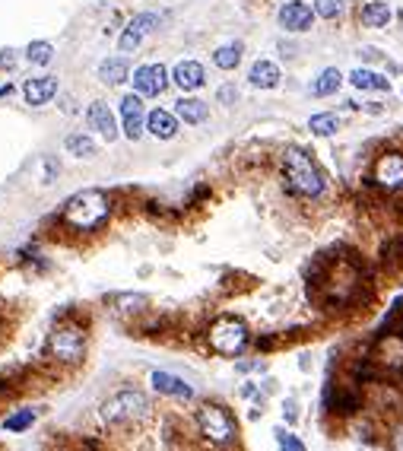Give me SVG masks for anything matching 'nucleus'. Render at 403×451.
Masks as SVG:
<instances>
[{"mask_svg": "<svg viewBox=\"0 0 403 451\" xmlns=\"http://www.w3.org/2000/svg\"><path fill=\"white\" fill-rule=\"evenodd\" d=\"M283 175L289 188L302 197H321L324 194V175L314 166V159L299 146H289L283 153Z\"/></svg>", "mask_w": 403, "mask_h": 451, "instance_id": "nucleus-1", "label": "nucleus"}, {"mask_svg": "<svg viewBox=\"0 0 403 451\" xmlns=\"http://www.w3.org/2000/svg\"><path fill=\"white\" fill-rule=\"evenodd\" d=\"M108 210H112V203L102 191H80L64 207V223L80 229V232H92L108 219Z\"/></svg>", "mask_w": 403, "mask_h": 451, "instance_id": "nucleus-2", "label": "nucleus"}, {"mask_svg": "<svg viewBox=\"0 0 403 451\" xmlns=\"http://www.w3.org/2000/svg\"><path fill=\"white\" fill-rule=\"evenodd\" d=\"M102 420L105 423H118V420H143L150 414V398L143 391H134V388H124L114 398H108L102 404Z\"/></svg>", "mask_w": 403, "mask_h": 451, "instance_id": "nucleus-3", "label": "nucleus"}, {"mask_svg": "<svg viewBox=\"0 0 403 451\" xmlns=\"http://www.w3.org/2000/svg\"><path fill=\"white\" fill-rule=\"evenodd\" d=\"M197 426H200V436L213 445H229L232 439L239 436L235 420L216 404H203L200 410H197Z\"/></svg>", "mask_w": 403, "mask_h": 451, "instance_id": "nucleus-4", "label": "nucleus"}, {"mask_svg": "<svg viewBox=\"0 0 403 451\" xmlns=\"http://www.w3.org/2000/svg\"><path fill=\"white\" fill-rule=\"evenodd\" d=\"M209 343H213V350L223 356H239L241 350H245L248 343V327L241 318H219L213 327H209Z\"/></svg>", "mask_w": 403, "mask_h": 451, "instance_id": "nucleus-5", "label": "nucleus"}, {"mask_svg": "<svg viewBox=\"0 0 403 451\" xmlns=\"http://www.w3.org/2000/svg\"><path fill=\"white\" fill-rule=\"evenodd\" d=\"M83 350H86V340H83V331L74 327V324H58L51 334V353L58 356L60 362H80Z\"/></svg>", "mask_w": 403, "mask_h": 451, "instance_id": "nucleus-6", "label": "nucleus"}, {"mask_svg": "<svg viewBox=\"0 0 403 451\" xmlns=\"http://www.w3.org/2000/svg\"><path fill=\"white\" fill-rule=\"evenodd\" d=\"M169 86V70L162 64H143L134 70V90L140 96H162Z\"/></svg>", "mask_w": 403, "mask_h": 451, "instance_id": "nucleus-7", "label": "nucleus"}, {"mask_svg": "<svg viewBox=\"0 0 403 451\" xmlns=\"http://www.w3.org/2000/svg\"><path fill=\"white\" fill-rule=\"evenodd\" d=\"M375 181L388 191H403V156L400 153H384L375 162Z\"/></svg>", "mask_w": 403, "mask_h": 451, "instance_id": "nucleus-8", "label": "nucleus"}, {"mask_svg": "<svg viewBox=\"0 0 403 451\" xmlns=\"http://www.w3.org/2000/svg\"><path fill=\"white\" fill-rule=\"evenodd\" d=\"M121 121H124V134L130 140H140L143 137V124H146V112H143V96L140 92H130V96L121 99Z\"/></svg>", "mask_w": 403, "mask_h": 451, "instance_id": "nucleus-9", "label": "nucleus"}, {"mask_svg": "<svg viewBox=\"0 0 403 451\" xmlns=\"http://www.w3.org/2000/svg\"><path fill=\"white\" fill-rule=\"evenodd\" d=\"M156 26H159V16H156V13H140V16H134V19L127 23V29L121 32L118 48H121V51H137V48H140V42H143V35H146V32H153Z\"/></svg>", "mask_w": 403, "mask_h": 451, "instance_id": "nucleus-10", "label": "nucleus"}, {"mask_svg": "<svg viewBox=\"0 0 403 451\" xmlns=\"http://www.w3.org/2000/svg\"><path fill=\"white\" fill-rule=\"evenodd\" d=\"M311 23H314V10L308 3H302V0H289V3L280 7V26L286 32H308Z\"/></svg>", "mask_w": 403, "mask_h": 451, "instance_id": "nucleus-11", "label": "nucleus"}, {"mask_svg": "<svg viewBox=\"0 0 403 451\" xmlns=\"http://www.w3.org/2000/svg\"><path fill=\"white\" fill-rule=\"evenodd\" d=\"M23 96L29 105H45L58 96V80L54 76H32V80H26Z\"/></svg>", "mask_w": 403, "mask_h": 451, "instance_id": "nucleus-12", "label": "nucleus"}, {"mask_svg": "<svg viewBox=\"0 0 403 451\" xmlns=\"http://www.w3.org/2000/svg\"><path fill=\"white\" fill-rule=\"evenodd\" d=\"M150 384L156 388L159 394H165V398H194V391H191V384H185L178 375H172V372H153L150 375Z\"/></svg>", "mask_w": 403, "mask_h": 451, "instance_id": "nucleus-13", "label": "nucleus"}, {"mask_svg": "<svg viewBox=\"0 0 403 451\" xmlns=\"http://www.w3.org/2000/svg\"><path fill=\"white\" fill-rule=\"evenodd\" d=\"M86 121H89V128L98 130V134H102L105 140H114V137H118V124H114V114L108 112V105H105V102H92L89 112H86Z\"/></svg>", "mask_w": 403, "mask_h": 451, "instance_id": "nucleus-14", "label": "nucleus"}, {"mask_svg": "<svg viewBox=\"0 0 403 451\" xmlns=\"http://www.w3.org/2000/svg\"><path fill=\"white\" fill-rule=\"evenodd\" d=\"M172 80L185 92H194V90H200L203 86V67L197 64V60H181V64H175Z\"/></svg>", "mask_w": 403, "mask_h": 451, "instance_id": "nucleus-15", "label": "nucleus"}, {"mask_svg": "<svg viewBox=\"0 0 403 451\" xmlns=\"http://www.w3.org/2000/svg\"><path fill=\"white\" fill-rule=\"evenodd\" d=\"M146 130H150L156 140H172V137L178 134V118L162 112V108H156V112L146 114Z\"/></svg>", "mask_w": 403, "mask_h": 451, "instance_id": "nucleus-16", "label": "nucleus"}, {"mask_svg": "<svg viewBox=\"0 0 403 451\" xmlns=\"http://www.w3.org/2000/svg\"><path fill=\"white\" fill-rule=\"evenodd\" d=\"M248 80H251V86H257V90H277L283 76H280V67L273 60H257L251 67V74H248Z\"/></svg>", "mask_w": 403, "mask_h": 451, "instance_id": "nucleus-17", "label": "nucleus"}, {"mask_svg": "<svg viewBox=\"0 0 403 451\" xmlns=\"http://www.w3.org/2000/svg\"><path fill=\"white\" fill-rule=\"evenodd\" d=\"M127 76H130V64L124 58H108L98 64V80L108 86H121Z\"/></svg>", "mask_w": 403, "mask_h": 451, "instance_id": "nucleus-18", "label": "nucleus"}, {"mask_svg": "<svg viewBox=\"0 0 403 451\" xmlns=\"http://www.w3.org/2000/svg\"><path fill=\"white\" fill-rule=\"evenodd\" d=\"M175 114H178L185 124H203L209 108H207V102H200V99H178V102H175Z\"/></svg>", "mask_w": 403, "mask_h": 451, "instance_id": "nucleus-19", "label": "nucleus"}, {"mask_svg": "<svg viewBox=\"0 0 403 451\" xmlns=\"http://www.w3.org/2000/svg\"><path fill=\"white\" fill-rule=\"evenodd\" d=\"M359 19H362V26H368V29H384V26L391 23V7L381 3V0H372V3L362 7Z\"/></svg>", "mask_w": 403, "mask_h": 451, "instance_id": "nucleus-20", "label": "nucleus"}, {"mask_svg": "<svg viewBox=\"0 0 403 451\" xmlns=\"http://www.w3.org/2000/svg\"><path fill=\"white\" fill-rule=\"evenodd\" d=\"M350 83L356 86V90H391V80L388 76L375 74V70H352L350 74Z\"/></svg>", "mask_w": 403, "mask_h": 451, "instance_id": "nucleus-21", "label": "nucleus"}, {"mask_svg": "<svg viewBox=\"0 0 403 451\" xmlns=\"http://www.w3.org/2000/svg\"><path fill=\"white\" fill-rule=\"evenodd\" d=\"M241 51H245V45L241 42H232V45H223L213 51V64H216L219 70H235L241 64Z\"/></svg>", "mask_w": 403, "mask_h": 451, "instance_id": "nucleus-22", "label": "nucleus"}, {"mask_svg": "<svg viewBox=\"0 0 403 451\" xmlns=\"http://www.w3.org/2000/svg\"><path fill=\"white\" fill-rule=\"evenodd\" d=\"M340 86H343V74H340L336 67H327V70H321V76H318V80H314L311 92H314V96H334Z\"/></svg>", "mask_w": 403, "mask_h": 451, "instance_id": "nucleus-23", "label": "nucleus"}, {"mask_svg": "<svg viewBox=\"0 0 403 451\" xmlns=\"http://www.w3.org/2000/svg\"><path fill=\"white\" fill-rule=\"evenodd\" d=\"M308 128H311V134H318V137H330V134H336V130H340V118H336L334 112L311 114Z\"/></svg>", "mask_w": 403, "mask_h": 451, "instance_id": "nucleus-24", "label": "nucleus"}, {"mask_svg": "<svg viewBox=\"0 0 403 451\" xmlns=\"http://www.w3.org/2000/svg\"><path fill=\"white\" fill-rule=\"evenodd\" d=\"M67 153L70 156H80V159H89V156H96V143H92V137H86V134H70L67 137Z\"/></svg>", "mask_w": 403, "mask_h": 451, "instance_id": "nucleus-25", "label": "nucleus"}, {"mask_svg": "<svg viewBox=\"0 0 403 451\" xmlns=\"http://www.w3.org/2000/svg\"><path fill=\"white\" fill-rule=\"evenodd\" d=\"M26 58H29V64H38V67L51 64V58H54L51 42H32V45L26 48Z\"/></svg>", "mask_w": 403, "mask_h": 451, "instance_id": "nucleus-26", "label": "nucleus"}, {"mask_svg": "<svg viewBox=\"0 0 403 451\" xmlns=\"http://www.w3.org/2000/svg\"><path fill=\"white\" fill-rule=\"evenodd\" d=\"M32 423H35V410H23V414L3 420V429H10V432H23V429H29Z\"/></svg>", "mask_w": 403, "mask_h": 451, "instance_id": "nucleus-27", "label": "nucleus"}, {"mask_svg": "<svg viewBox=\"0 0 403 451\" xmlns=\"http://www.w3.org/2000/svg\"><path fill=\"white\" fill-rule=\"evenodd\" d=\"M314 13L324 16V19H334V16L343 13V0H318V7H314Z\"/></svg>", "mask_w": 403, "mask_h": 451, "instance_id": "nucleus-28", "label": "nucleus"}, {"mask_svg": "<svg viewBox=\"0 0 403 451\" xmlns=\"http://www.w3.org/2000/svg\"><path fill=\"white\" fill-rule=\"evenodd\" d=\"M273 436H277V442H280V451H305V445H302L295 436H289L286 429H277Z\"/></svg>", "mask_w": 403, "mask_h": 451, "instance_id": "nucleus-29", "label": "nucleus"}, {"mask_svg": "<svg viewBox=\"0 0 403 451\" xmlns=\"http://www.w3.org/2000/svg\"><path fill=\"white\" fill-rule=\"evenodd\" d=\"M118 305H121L124 312H137L140 305H146V296H121Z\"/></svg>", "mask_w": 403, "mask_h": 451, "instance_id": "nucleus-30", "label": "nucleus"}, {"mask_svg": "<svg viewBox=\"0 0 403 451\" xmlns=\"http://www.w3.org/2000/svg\"><path fill=\"white\" fill-rule=\"evenodd\" d=\"M235 99H239L235 86H223V90H219V102H235Z\"/></svg>", "mask_w": 403, "mask_h": 451, "instance_id": "nucleus-31", "label": "nucleus"}, {"mask_svg": "<svg viewBox=\"0 0 403 451\" xmlns=\"http://www.w3.org/2000/svg\"><path fill=\"white\" fill-rule=\"evenodd\" d=\"M299 420V410H295V400H286V423Z\"/></svg>", "mask_w": 403, "mask_h": 451, "instance_id": "nucleus-32", "label": "nucleus"}, {"mask_svg": "<svg viewBox=\"0 0 403 451\" xmlns=\"http://www.w3.org/2000/svg\"><path fill=\"white\" fill-rule=\"evenodd\" d=\"M10 64H13V51H0V67H10Z\"/></svg>", "mask_w": 403, "mask_h": 451, "instance_id": "nucleus-33", "label": "nucleus"}, {"mask_svg": "<svg viewBox=\"0 0 403 451\" xmlns=\"http://www.w3.org/2000/svg\"><path fill=\"white\" fill-rule=\"evenodd\" d=\"M394 448H397V451H403V429H400V432H397V436H394Z\"/></svg>", "mask_w": 403, "mask_h": 451, "instance_id": "nucleus-34", "label": "nucleus"}, {"mask_svg": "<svg viewBox=\"0 0 403 451\" xmlns=\"http://www.w3.org/2000/svg\"><path fill=\"white\" fill-rule=\"evenodd\" d=\"M10 92H13V86H10V83H7V86H0V99L10 96Z\"/></svg>", "mask_w": 403, "mask_h": 451, "instance_id": "nucleus-35", "label": "nucleus"}]
</instances>
